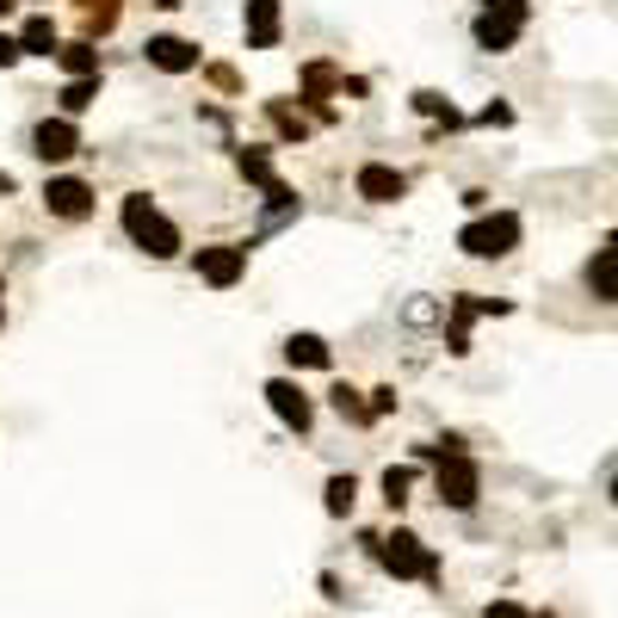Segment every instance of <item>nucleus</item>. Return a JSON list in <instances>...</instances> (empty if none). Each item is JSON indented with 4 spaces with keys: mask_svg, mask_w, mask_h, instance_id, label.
<instances>
[{
    "mask_svg": "<svg viewBox=\"0 0 618 618\" xmlns=\"http://www.w3.org/2000/svg\"><path fill=\"white\" fill-rule=\"evenodd\" d=\"M458 248L477 254V260H502V254L520 248V217L514 211H495V217H477L458 230Z\"/></svg>",
    "mask_w": 618,
    "mask_h": 618,
    "instance_id": "1",
    "label": "nucleus"
},
{
    "mask_svg": "<svg viewBox=\"0 0 618 618\" xmlns=\"http://www.w3.org/2000/svg\"><path fill=\"white\" fill-rule=\"evenodd\" d=\"M378 544V557H384V569L390 576H408V581H427L433 569H440V557L427 551L415 532H390V539H371Z\"/></svg>",
    "mask_w": 618,
    "mask_h": 618,
    "instance_id": "2",
    "label": "nucleus"
},
{
    "mask_svg": "<svg viewBox=\"0 0 618 618\" xmlns=\"http://www.w3.org/2000/svg\"><path fill=\"white\" fill-rule=\"evenodd\" d=\"M440 502L445 507H477V489H483V470L470 458H440Z\"/></svg>",
    "mask_w": 618,
    "mask_h": 618,
    "instance_id": "3",
    "label": "nucleus"
},
{
    "mask_svg": "<svg viewBox=\"0 0 618 618\" xmlns=\"http://www.w3.org/2000/svg\"><path fill=\"white\" fill-rule=\"evenodd\" d=\"M242 272H248V248H235V242L198 248V279H205V285H235Z\"/></svg>",
    "mask_w": 618,
    "mask_h": 618,
    "instance_id": "4",
    "label": "nucleus"
},
{
    "mask_svg": "<svg viewBox=\"0 0 618 618\" xmlns=\"http://www.w3.org/2000/svg\"><path fill=\"white\" fill-rule=\"evenodd\" d=\"M267 403H272V415H279L285 427H297V433H309V421H316L309 396L291 384V378H272V384H267Z\"/></svg>",
    "mask_w": 618,
    "mask_h": 618,
    "instance_id": "5",
    "label": "nucleus"
},
{
    "mask_svg": "<svg viewBox=\"0 0 618 618\" xmlns=\"http://www.w3.org/2000/svg\"><path fill=\"white\" fill-rule=\"evenodd\" d=\"M32 149H38V161H69L81 149V131L69 118H44L38 131H32Z\"/></svg>",
    "mask_w": 618,
    "mask_h": 618,
    "instance_id": "6",
    "label": "nucleus"
},
{
    "mask_svg": "<svg viewBox=\"0 0 618 618\" xmlns=\"http://www.w3.org/2000/svg\"><path fill=\"white\" fill-rule=\"evenodd\" d=\"M44 205H50V217H69V223H75V217L94 211V186H87V180H50V186H44Z\"/></svg>",
    "mask_w": 618,
    "mask_h": 618,
    "instance_id": "7",
    "label": "nucleus"
},
{
    "mask_svg": "<svg viewBox=\"0 0 618 618\" xmlns=\"http://www.w3.org/2000/svg\"><path fill=\"white\" fill-rule=\"evenodd\" d=\"M353 186H359V198H371V205H396V198L408 193V180L396 174V168H384V161H366Z\"/></svg>",
    "mask_w": 618,
    "mask_h": 618,
    "instance_id": "8",
    "label": "nucleus"
},
{
    "mask_svg": "<svg viewBox=\"0 0 618 618\" xmlns=\"http://www.w3.org/2000/svg\"><path fill=\"white\" fill-rule=\"evenodd\" d=\"M143 57L154 62V69H168V75H186V69H198V44H186V38H149L143 44Z\"/></svg>",
    "mask_w": 618,
    "mask_h": 618,
    "instance_id": "9",
    "label": "nucleus"
},
{
    "mask_svg": "<svg viewBox=\"0 0 618 618\" xmlns=\"http://www.w3.org/2000/svg\"><path fill=\"white\" fill-rule=\"evenodd\" d=\"M235 168H242V180L267 186V198H272V205H297V198H291V186H285L279 174H272V161H267L260 149H242V154H235Z\"/></svg>",
    "mask_w": 618,
    "mask_h": 618,
    "instance_id": "10",
    "label": "nucleus"
},
{
    "mask_svg": "<svg viewBox=\"0 0 618 618\" xmlns=\"http://www.w3.org/2000/svg\"><path fill=\"white\" fill-rule=\"evenodd\" d=\"M588 291H594L600 304H613V297H618V242H613V235L600 242L594 267H588Z\"/></svg>",
    "mask_w": 618,
    "mask_h": 618,
    "instance_id": "11",
    "label": "nucleus"
},
{
    "mask_svg": "<svg viewBox=\"0 0 618 618\" xmlns=\"http://www.w3.org/2000/svg\"><path fill=\"white\" fill-rule=\"evenodd\" d=\"M279 44V0H248V50Z\"/></svg>",
    "mask_w": 618,
    "mask_h": 618,
    "instance_id": "12",
    "label": "nucleus"
},
{
    "mask_svg": "<svg viewBox=\"0 0 618 618\" xmlns=\"http://www.w3.org/2000/svg\"><path fill=\"white\" fill-rule=\"evenodd\" d=\"M136 242H143V248H149L154 260H174V254H180V230H174V223H168L161 211H154L149 223H143V230H136Z\"/></svg>",
    "mask_w": 618,
    "mask_h": 618,
    "instance_id": "13",
    "label": "nucleus"
},
{
    "mask_svg": "<svg viewBox=\"0 0 618 618\" xmlns=\"http://www.w3.org/2000/svg\"><path fill=\"white\" fill-rule=\"evenodd\" d=\"M520 25H526V20H507V13H483V20H477V44H483V50H514Z\"/></svg>",
    "mask_w": 618,
    "mask_h": 618,
    "instance_id": "14",
    "label": "nucleus"
},
{
    "mask_svg": "<svg viewBox=\"0 0 618 618\" xmlns=\"http://www.w3.org/2000/svg\"><path fill=\"white\" fill-rule=\"evenodd\" d=\"M13 44H20V57H57V25L38 13V20H25V32Z\"/></svg>",
    "mask_w": 618,
    "mask_h": 618,
    "instance_id": "15",
    "label": "nucleus"
},
{
    "mask_svg": "<svg viewBox=\"0 0 618 618\" xmlns=\"http://www.w3.org/2000/svg\"><path fill=\"white\" fill-rule=\"evenodd\" d=\"M285 359H291V366H316V371H322L334 353H329V341H322V334H291V341H285Z\"/></svg>",
    "mask_w": 618,
    "mask_h": 618,
    "instance_id": "16",
    "label": "nucleus"
},
{
    "mask_svg": "<svg viewBox=\"0 0 618 618\" xmlns=\"http://www.w3.org/2000/svg\"><path fill=\"white\" fill-rule=\"evenodd\" d=\"M118 13H124V0H81V25H87V38L118 32Z\"/></svg>",
    "mask_w": 618,
    "mask_h": 618,
    "instance_id": "17",
    "label": "nucleus"
},
{
    "mask_svg": "<svg viewBox=\"0 0 618 618\" xmlns=\"http://www.w3.org/2000/svg\"><path fill=\"white\" fill-rule=\"evenodd\" d=\"M57 57L75 81H99V50L94 44H57Z\"/></svg>",
    "mask_w": 618,
    "mask_h": 618,
    "instance_id": "18",
    "label": "nucleus"
},
{
    "mask_svg": "<svg viewBox=\"0 0 618 618\" xmlns=\"http://www.w3.org/2000/svg\"><path fill=\"white\" fill-rule=\"evenodd\" d=\"M304 87H309V99H316V118H329V106H322V94L334 87V69H329V62H309V69H304Z\"/></svg>",
    "mask_w": 618,
    "mask_h": 618,
    "instance_id": "19",
    "label": "nucleus"
},
{
    "mask_svg": "<svg viewBox=\"0 0 618 618\" xmlns=\"http://www.w3.org/2000/svg\"><path fill=\"white\" fill-rule=\"evenodd\" d=\"M267 118L279 124V136H291V143H297V136L309 131V124H304V112H291L285 99H272V106H267Z\"/></svg>",
    "mask_w": 618,
    "mask_h": 618,
    "instance_id": "20",
    "label": "nucleus"
},
{
    "mask_svg": "<svg viewBox=\"0 0 618 618\" xmlns=\"http://www.w3.org/2000/svg\"><path fill=\"white\" fill-rule=\"evenodd\" d=\"M94 94H99V81H69V87H62V112H69V118L87 112V106H94Z\"/></svg>",
    "mask_w": 618,
    "mask_h": 618,
    "instance_id": "21",
    "label": "nucleus"
},
{
    "mask_svg": "<svg viewBox=\"0 0 618 618\" xmlns=\"http://www.w3.org/2000/svg\"><path fill=\"white\" fill-rule=\"evenodd\" d=\"M353 502H359V483L353 477H329V514H353Z\"/></svg>",
    "mask_w": 618,
    "mask_h": 618,
    "instance_id": "22",
    "label": "nucleus"
},
{
    "mask_svg": "<svg viewBox=\"0 0 618 618\" xmlns=\"http://www.w3.org/2000/svg\"><path fill=\"white\" fill-rule=\"evenodd\" d=\"M334 408H341L353 427H366V421H371V408L359 403V390H347V384H334Z\"/></svg>",
    "mask_w": 618,
    "mask_h": 618,
    "instance_id": "23",
    "label": "nucleus"
},
{
    "mask_svg": "<svg viewBox=\"0 0 618 618\" xmlns=\"http://www.w3.org/2000/svg\"><path fill=\"white\" fill-rule=\"evenodd\" d=\"M408 489H415V470H396V464H390V470H384V502H390V507H403V502H408Z\"/></svg>",
    "mask_w": 618,
    "mask_h": 618,
    "instance_id": "24",
    "label": "nucleus"
},
{
    "mask_svg": "<svg viewBox=\"0 0 618 618\" xmlns=\"http://www.w3.org/2000/svg\"><path fill=\"white\" fill-rule=\"evenodd\" d=\"M149 217H154V198L149 193H131V198H124V230H143V223H149Z\"/></svg>",
    "mask_w": 618,
    "mask_h": 618,
    "instance_id": "25",
    "label": "nucleus"
},
{
    "mask_svg": "<svg viewBox=\"0 0 618 618\" xmlns=\"http://www.w3.org/2000/svg\"><path fill=\"white\" fill-rule=\"evenodd\" d=\"M415 106H421L427 118H445V124H458V112H452V106H445L440 94H415Z\"/></svg>",
    "mask_w": 618,
    "mask_h": 618,
    "instance_id": "26",
    "label": "nucleus"
},
{
    "mask_svg": "<svg viewBox=\"0 0 618 618\" xmlns=\"http://www.w3.org/2000/svg\"><path fill=\"white\" fill-rule=\"evenodd\" d=\"M483 13H507V20H526V0H489Z\"/></svg>",
    "mask_w": 618,
    "mask_h": 618,
    "instance_id": "27",
    "label": "nucleus"
},
{
    "mask_svg": "<svg viewBox=\"0 0 618 618\" xmlns=\"http://www.w3.org/2000/svg\"><path fill=\"white\" fill-rule=\"evenodd\" d=\"M483 618H532V613H526V606H514V600H495Z\"/></svg>",
    "mask_w": 618,
    "mask_h": 618,
    "instance_id": "28",
    "label": "nucleus"
},
{
    "mask_svg": "<svg viewBox=\"0 0 618 618\" xmlns=\"http://www.w3.org/2000/svg\"><path fill=\"white\" fill-rule=\"evenodd\" d=\"M211 81L223 87V94H235V69H230V62H217V69H211Z\"/></svg>",
    "mask_w": 618,
    "mask_h": 618,
    "instance_id": "29",
    "label": "nucleus"
},
{
    "mask_svg": "<svg viewBox=\"0 0 618 618\" xmlns=\"http://www.w3.org/2000/svg\"><path fill=\"white\" fill-rule=\"evenodd\" d=\"M13 62H20V44H13V38H0V69H13Z\"/></svg>",
    "mask_w": 618,
    "mask_h": 618,
    "instance_id": "30",
    "label": "nucleus"
},
{
    "mask_svg": "<svg viewBox=\"0 0 618 618\" xmlns=\"http://www.w3.org/2000/svg\"><path fill=\"white\" fill-rule=\"evenodd\" d=\"M13 7H20V0H0V13H13Z\"/></svg>",
    "mask_w": 618,
    "mask_h": 618,
    "instance_id": "31",
    "label": "nucleus"
},
{
    "mask_svg": "<svg viewBox=\"0 0 618 618\" xmlns=\"http://www.w3.org/2000/svg\"><path fill=\"white\" fill-rule=\"evenodd\" d=\"M0 193H13V180H7V174H0Z\"/></svg>",
    "mask_w": 618,
    "mask_h": 618,
    "instance_id": "32",
    "label": "nucleus"
},
{
    "mask_svg": "<svg viewBox=\"0 0 618 618\" xmlns=\"http://www.w3.org/2000/svg\"><path fill=\"white\" fill-rule=\"evenodd\" d=\"M0 322H7V309H0Z\"/></svg>",
    "mask_w": 618,
    "mask_h": 618,
    "instance_id": "33",
    "label": "nucleus"
}]
</instances>
